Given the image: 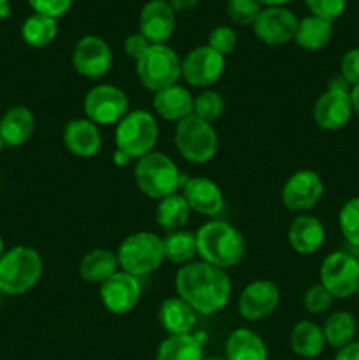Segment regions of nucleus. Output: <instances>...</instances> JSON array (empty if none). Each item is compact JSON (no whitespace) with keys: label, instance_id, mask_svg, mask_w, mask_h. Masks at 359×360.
I'll list each match as a JSON object with an SVG mask.
<instances>
[{"label":"nucleus","instance_id":"1","mask_svg":"<svg viewBox=\"0 0 359 360\" xmlns=\"http://www.w3.org/2000/svg\"><path fill=\"white\" fill-rule=\"evenodd\" d=\"M175 288L178 297L199 315H215L227 308L232 290L227 273L203 260L180 267Z\"/></svg>","mask_w":359,"mask_h":360},{"label":"nucleus","instance_id":"7","mask_svg":"<svg viewBox=\"0 0 359 360\" xmlns=\"http://www.w3.org/2000/svg\"><path fill=\"white\" fill-rule=\"evenodd\" d=\"M136 74L146 90L157 94L178 84L182 77V60L168 44H151L143 58L136 62Z\"/></svg>","mask_w":359,"mask_h":360},{"label":"nucleus","instance_id":"15","mask_svg":"<svg viewBox=\"0 0 359 360\" xmlns=\"http://www.w3.org/2000/svg\"><path fill=\"white\" fill-rule=\"evenodd\" d=\"M299 20L287 7H264L256 20L253 34L267 46H284L294 41Z\"/></svg>","mask_w":359,"mask_h":360},{"label":"nucleus","instance_id":"6","mask_svg":"<svg viewBox=\"0 0 359 360\" xmlns=\"http://www.w3.org/2000/svg\"><path fill=\"white\" fill-rule=\"evenodd\" d=\"M157 120L151 112L144 111V109L127 112L115 130L116 150L130 155L134 160H139L144 155L151 153L155 144H157Z\"/></svg>","mask_w":359,"mask_h":360},{"label":"nucleus","instance_id":"18","mask_svg":"<svg viewBox=\"0 0 359 360\" xmlns=\"http://www.w3.org/2000/svg\"><path fill=\"white\" fill-rule=\"evenodd\" d=\"M176 28V11L168 0H150L139 13V34L150 44H168Z\"/></svg>","mask_w":359,"mask_h":360},{"label":"nucleus","instance_id":"24","mask_svg":"<svg viewBox=\"0 0 359 360\" xmlns=\"http://www.w3.org/2000/svg\"><path fill=\"white\" fill-rule=\"evenodd\" d=\"M158 322L169 336H185L192 333L197 313L182 297H169L158 308Z\"/></svg>","mask_w":359,"mask_h":360},{"label":"nucleus","instance_id":"2","mask_svg":"<svg viewBox=\"0 0 359 360\" xmlns=\"http://www.w3.org/2000/svg\"><path fill=\"white\" fill-rule=\"evenodd\" d=\"M196 241L201 260L224 271L238 266L245 257V238L227 221L213 220L204 224L196 232Z\"/></svg>","mask_w":359,"mask_h":360},{"label":"nucleus","instance_id":"8","mask_svg":"<svg viewBox=\"0 0 359 360\" xmlns=\"http://www.w3.org/2000/svg\"><path fill=\"white\" fill-rule=\"evenodd\" d=\"M175 144L187 162L201 165L213 160L217 155L218 137L211 123L192 115L176 123Z\"/></svg>","mask_w":359,"mask_h":360},{"label":"nucleus","instance_id":"9","mask_svg":"<svg viewBox=\"0 0 359 360\" xmlns=\"http://www.w3.org/2000/svg\"><path fill=\"white\" fill-rule=\"evenodd\" d=\"M352 86L341 76L333 77L327 84V90L320 95L313 105V120L322 130H340L351 122L352 115V101H351Z\"/></svg>","mask_w":359,"mask_h":360},{"label":"nucleus","instance_id":"27","mask_svg":"<svg viewBox=\"0 0 359 360\" xmlns=\"http://www.w3.org/2000/svg\"><path fill=\"white\" fill-rule=\"evenodd\" d=\"M118 271V259L106 248H95L84 253L80 262V276L87 283L102 285Z\"/></svg>","mask_w":359,"mask_h":360},{"label":"nucleus","instance_id":"14","mask_svg":"<svg viewBox=\"0 0 359 360\" xmlns=\"http://www.w3.org/2000/svg\"><path fill=\"white\" fill-rule=\"evenodd\" d=\"M113 65V51L108 42L97 35H84L73 51V67L80 76L101 79Z\"/></svg>","mask_w":359,"mask_h":360},{"label":"nucleus","instance_id":"5","mask_svg":"<svg viewBox=\"0 0 359 360\" xmlns=\"http://www.w3.org/2000/svg\"><path fill=\"white\" fill-rule=\"evenodd\" d=\"M116 259L125 273L136 278L148 276L155 273L164 260L162 238L148 231L134 232L122 241L116 252Z\"/></svg>","mask_w":359,"mask_h":360},{"label":"nucleus","instance_id":"20","mask_svg":"<svg viewBox=\"0 0 359 360\" xmlns=\"http://www.w3.org/2000/svg\"><path fill=\"white\" fill-rule=\"evenodd\" d=\"M326 239V229L317 217L301 213L289 225L287 241L299 255H313L319 252Z\"/></svg>","mask_w":359,"mask_h":360},{"label":"nucleus","instance_id":"46","mask_svg":"<svg viewBox=\"0 0 359 360\" xmlns=\"http://www.w3.org/2000/svg\"><path fill=\"white\" fill-rule=\"evenodd\" d=\"M351 101H352V111H354V115L359 118V84L352 86Z\"/></svg>","mask_w":359,"mask_h":360},{"label":"nucleus","instance_id":"17","mask_svg":"<svg viewBox=\"0 0 359 360\" xmlns=\"http://www.w3.org/2000/svg\"><path fill=\"white\" fill-rule=\"evenodd\" d=\"M280 304V290L270 280H256L246 285L238 299V311L248 322L270 316Z\"/></svg>","mask_w":359,"mask_h":360},{"label":"nucleus","instance_id":"10","mask_svg":"<svg viewBox=\"0 0 359 360\" xmlns=\"http://www.w3.org/2000/svg\"><path fill=\"white\" fill-rule=\"evenodd\" d=\"M320 285L334 299H348L359 287V260L347 252H333L322 260Z\"/></svg>","mask_w":359,"mask_h":360},{"label":"nucleus","instance_id":"12","mask_svg":"<svg viewBox=\"0 0 359 360\" xmlns=\"http://www.w3.org/2000/svg\"><path fill=\"white\" fill-rule=\"evenodd\" d=\"M324 183L315 171L301 169L292 172L282 186V204L292 213H306L320 202Z\"/></svg>","mask_w":359,"mask_h":360},{"label":"nucleus","instance_id":"47","mask_svg":"<svg viewBox=\"0 0 359 360\" xmlns=\"http://www.w3.org/2000/svg\"><path fill=\"white\" fill-rule=\"evenodd\" d=\"M263 7H284L291 4L292 0H257Z\"/></svg>","mask_w":359,"mask_h":360},{"label":"nucleus","instance_id":"23","mask_svg":"<svg viewBox=\"0 0 359 360\" xmlns=\"http://www.w3.org/2000/svg\"><path fill=\"white\" fill-rule=\"evenodd\" d=\"M153 109L160 118L180 123L194 115V97L187 88L172 84L155 94Z\"/></svg>","mask_w":359,"mask_h":360},{"label":"nucleus","instance_id":"33","mask_svg":"<svg viewBox=\"0 0 359 360\" xmlns=\"http://www.w3.org/2000/svg\"><path fill=\"white\" fill-rule=\"evenodd\" d=\"M162 248H164V259L178 266L194 262L197 255V241L196 234L189 231L169 232L162 239Z\"/></svg>","mask_w":359,"mask_h":360},{"label":"nucleus","instance_id":"28","mask_svg":"<svg viewBox=\"0 0 359 360\" xmlns=\"http://www.w3.org/2000/svg\"><path fill=\"white\" fill-rule=\"evenodd\" d=\"M331 37H333V23L310 14L298 23L294 41L306 51H319L329 44Z\"/></svg>","mask_w":359,"mask_h":360},{"label":"nucleus","instance_id":"50","mask_svg":"<svg viewBox=\"0 0 359 360\" xmlns=\"http://www.w3.org/2000/svg\"><path fill=\"white\" fill-rule=\"evenodd\" d=\"M204 360H225V359H220V357H208V359H204Z\"/></svg>","mask_w":359,"mask_h":360},{"label":"nucleus","instance_id":"43","mask_svg":"<svg viewBox=\"0 0 359 360\" xmlns=\"http://www.w3.org/2000/svg\"><path fill=\"white\" fill-rule=\"evenodd\" d=\"M334 360H359V341H352L347 347L340 348Z\"/></svg>","mask_w":359,"mask_h":360},{"label":"nucleus","instance_id":"22","mask_svg":"<svg viewBox=\"0 0 359 360\" xmlns=\"http://www.w3.org/2000/svg\"><path fill=\"white\" fill-rule=\"evenodd\" d=\"M35 130V116L25 105H14L7 109L0 118V139L4 146L18 148L28 143Z\"/></svg>","mask_w":359,"mask_h":360},{"label":"nucleus","instance_id":"4","mask_svg":"<svg viewBox=\"0 0 359 360\" xmlns=\"http://www.w3.org/2000/svg\"><path fill=\"white\" fill-rule=\"evenodd\" d=\"M136 185L148 199L160 200L164 197L178 192L183 185L182 174L175 162L164 153L151 151L143 158L136 160L134 167Z\"/></svg>","mask_w":359,"mask_h":360},{"label":"nucleus","instance_id":"49","mask_svg":"<svg viewBox=\"0 0 359 360\" xmlns=\"http://www.w3.org/2000/svg\"><path fill=\"white\" fill-rule=\"evenodd\" d=\"M4 253H6V245H4V239L2 236H0V259L4 257Z\"/></svg>","mask_w":359,"mask_h":360},{"label":"nucleus","instance_id":"42","mask_svg":"<svg viewBox=\"0 0 359 360\" xmlns=\"http://www.w3.org/2000/svg\"><path fill=\"white\" fill-rule=\"evenodd\" d=\"M150 41H148L144 35H141L139 32H136V34H130L129 37L125 39V42H123V49H125L127 56H130L132 60H141L144 56V53L150 49Z\"/></svg>","mask_w":359,"mask_h":360},{"label":"nucleus","instance_id":"31","mask_svg":"<svg viewBox=\"0 0 359 360\" xmlns=\"http://www.w3.org/2000/svg\"><path fill=\"white\" fill-rule=\"evenodd\" d=\"M58 35V21L44 14H30L21 25V37L32 48H46Z\"/></svg>","mask_w":359,"mask_h":360},{"label":"nucleus","instance_id":"38","mask_svg":"<svg viewBox=\"0 0 359 360\" xmlns=\"http://www.w3.org/2000/svg\"><path fill=\"white\" fill-rule=\"evenodd\" d=\"M236 44H238V35H236L234 28L227 27V25L215 27L208 35V46L217 53H220L222 56L234 51Z\"/></svg>","mask_w":359,"mask_h":360},{"label":"nucleus","instance_id":"39","mask_svg":"<svg viewBox=\"0 0 359 360\" xmlns=\"http://www.w3.org/2000/svg\"><path fill=\"white\" fill-rule=\"evenodd\" d=\"M305 4L312 16L322 18L331 23L338 20L347 7V0H305Z\"/></svg>","mask_w":359,"mask_h":360},{"label":"nucleus","instance_id":"3","mask_svg":"<svg viewBox=\"0 0 359 360\" xmlns=\"http://www.w3.org/2000/svg\"><path fill=\"white\" fill-rule=\"evenodd\" d=\"M42 276V259L30 246H14L0 259V292L6 295H23L39 283Z\"/></svg>","mask_w":359,"mask_h":360},{"label":"nucleus","instance_id":"30","mask_svg":"<svg viewBox=\"0 0 359 360\" xmlns=\"http://www.w3.org/2000/svg\"><path fill=\"white\" fill-rule=\"evenodd\" d=\"M322 333L326 345L340 350L354 341L358 333V320L348 311H334L324 322Z\"/></svg>","mask_w":359,"mask_h":360},{"label":"nucleus","instance_id":"40","mask_svg":"<svg viewBox=\"0 0 359 360\" xmlns=\"http://www.w3.org/2000/svg\"><path fill=\"white\" fill-rule=\"evenodd\" d=\"M27 2L30 4L34 13L55 18V20L69 13L73 7V0H27Z\"/></svg>","mask_w":359,"mask_h":360},{"label":"nucleus","instance_id":"41","mask_svg":"<svg viewBox=\"0 0 359 360\" xmlns=\"http://www.w3.org/2000/svg\"><path fill=\"white\" fill-rule=\"evenodd\" d=\"M340 76L347 81L351 86L359 84V48H352L341 56Z\"/></svg>","mask_w":359,"mask_h":360},{"label":"nucleus","instance_id":"34","mask_svg":"<svg viewBox=\"0 0 359 360\" xmlns=\"http://www.w3.org/2000/svg\"><path fill=\"white\" fill-rule=\"evenodd\" d=\"M225 111V102L218 91L215 90H204L194 98V116L204 120L208 123L217 122L218 118H222Z\"/></svg>","mask_w":359,"mask_h":360},{"label":"nucleus","instance_id":"54","mask_svg":"<svg viewBox=\"0 0 359 360\" xmlns=\"http://www.w3.org/2000/svg\"><path fill=\"white\" fill-rule=\"evenodd\" d=\"M0 297H2V292H0Z\"/></svg>","mask_w":359,"mask_h":360},{"label":"nucleus","instance_id":"29","mask_svg":"<svg viewBox=\"0 0 359 360\" xmlns=\"http://www.w3.org/2000/svg\"><path fill=\"white\" fill-rule=\"evenodd\" d=\"M155 218H157L158 227L168 232V234L169 232L182 231L190 218V207L187 204L185 197L176 192L158 200Z\"/></svg>","mask_w":359,"mask_h":360},{"label":"nucleus","instance_id":"52","mask_svg":"<svg viewBox=\"0 0 359 360\" xmlns=\"http://www.w3.org/2000/svg\"><path fill=\"white\" fill-rule=\"evenodd\" d=\"M2 148H4V143H2V139H0V151H2Z\"/></svg>","mask_w":359,"mask_h":360},{"label":"nucleus","instance_id":"26","mask_svg":"<svg viewBox=\"0 0 359 360\" xmlns=\"http://www.w3.org/2000/svg\"><path fill=\"white\" fill-rule=\"evenodd\" d=\"M326 347L322 327L312 320H301L291 333V348L298 357L315 359Z\"/></svg>","mask_w":359,"mask_h":360},{"label":"nucleus","instance_id":"35","mask_svg":"<svg viewBox=\"0 0 359 360\" xmlns=\"http://www.w3.org/2000/svg\"><path fill=\"white\" fill-rule=\"evenodd\" d=\"M338 224L345 241L354 248H359V197H352L341 206Z\"/></svg>","mask_w":359,"mask_h":360},{"label":"nucleus","instance_id":"32","mask_svg":"<svg viewBox=\"0 0 359 360\" xmlns=\"http://www.w3.org/2000/svg\"><path fill=\"white\" fill-rule=\"evenodd\" d=\"M155 360H204L203 343L197 336H169L160 343Z\"/></svg>","mask_w":359,"mask_h":360},{"label":"nucleus","instance_id":"19","mask_svg":"<svg viewBox=\"0 0 359 360\" xmlns=\"http://www.w3.org/2000/svg\"><path fill=\"white\" fill-rule=\"evenodd\" d=\"M183 192L190 211L204 214V217H217L224 210V193L222 188L210 178L196 176L183 181Z\"/></svg>","mask_w":359,"mask_h":360},{"label":"nucleus","instance_id":"25","mask_svg":"<svg viewBox=\"0 0 359 360\" xmlns=\"http://www.w3.org/2000/svg\"><path fill=\"white\" fill-rule=\"evenodd\" d=\"M225 360H267L266 343L257 333L239 327L225 341Z\"/></svg>","mask_w":359,"mask_h":360},{"label":"nucleus","instance_id":"11","mask_svg":"<svg viewBox=\"0 0 359 360\" xmlns=\"http://www.w3.org/2000/svg\"><path fill=\"white\" fill-rule=\"evenodd\" d=\"M84 115L95 125H118L129 112V98L115 84H97L90 88L83 101Z\"/></svg>","mask_w":359,"mask_h":360},{"label":"nucleus","instance_id":"48","mask_svg":"<svg viewBox=\"0 0 359 360\" xmlns=\"http://www.w3.org/2000/svg\"><path fill=\"white\" fill-rule=\"evenodd\" d=\"M9 16H11V6L9 4H6V6L0 7V18H4V20H6V18H9Z\"/></svg>","mask_w":359,"mask_h":360},{"label":"nucleus","instance_id":"44","mask_svg":"<svg viewBox=\"0 0 359 360\" xmlns=\"http://www.w3.org/2000/svg\"><path fill=\"white\" fill-rule=\"evenodd\" d=\"M199 2L201 0H169V4H171L176 13H187V11L196 9Z\"/></svg>","mask_w":359,"mask_h":360},{"label":"nucleus","instance_id":"13","mask_svg":"<svg viewBox=\"0 0 359 360\" xmlns=\"http://www.w3.org/2000/svg\"><path fill=\"white\" fill-rule=\"evenodd\" d=\"M225 70V56L210 46H197L182 60V76L190 86L210 88L217 83Z\"/></svg>","mask_w":359,"mask_h":360},{"label":"nucleus","instance_id":"36","mask_svg":"<svg viewBox=\"0 0 359 360\" xmlns=\"http://www.w3.org/2000/svg\"><path fill=\"white\" fill-rule=\"evenodd\" d=\"M264 7L257 0H229L227 2L229 18L241 27H250L256 23Z\"/></svg>","mask_w":359,"mask_h":360},{"label":"nucleus","instance_id":"45","mask_svg":"<svg viewBox=\"0 0 359 360\" xmlns=\"http://www.w3.org/2000/svg\"><path fill=\"white\" fill-rule=\"evenodd\" d=\"M113 162H115L116 167H127V165L132 164L134 158L130 157V155L123 153V151L115 150V153H113Z\"/></svg>","mask_w":359,"mask_h":360},{"label":"nucleus","instance_id":"16","mask_svg":"<svg viewBox=\"0 0 359 360\" xmlns=\"http://www.w3.org/2000/svg\"><path fill=\"white\" fill-rule=\"evenodd\" d=\"M101 301L113 315H127L137 306L141 299L139 278L116 271L111 278L101 285Z\"/></svg>","mask_w":359,"mask_h":360},{"label":"nucleus","instance_id":"51","mask_svg":"<svg viewBox=\"0 0 359 360\" xmlns=\"http://www.w3.org/2000/svg\"><path fill=\"white\" fill-rule=\"evenodd\" d=\"M6 4H9V0H0V7L6 6Z\"/></svg>","mask_w":359,"mask_h":360},{"label":"nucleus","instance_id":"37","mask_svg":"<svg viewBox=\"0 0 359 360\" xmlns=\"http://www.w3.org/2000/svg\"><path fill=\"white\" fill-rule=\"evenodd\" d=\"M334 297L322 287L320 283L312 285L308 290L303 295V306L308 313L312 315H322V313L329 311V308L333 306Z\"/></svg>","mask_w":359,"mask_h":360},{"label":"nucleus","instance_id":"53","mask_svg":"<svg viewBox=\"0 0 359 360\" xmlns=\"http://www.w3.org/2000/svg\"><path fill=\"white\" fill-rule=\"evenodd\" d=\"M355 295H358V299H359V287H358V292H355Z\"/></svg>","mask_w":359,"mask_h":360},{"label":"nucleus","instance_id":"21","mask_svg":"<svg viewBox=\"0 0 359 360\" xmlns=\"http://www.w3.org/2000/svg\"><path fill=\"white\" fill-rule=\"evenodd\" d=\"M63 144L74 157L92 158L102 148L101 130L88 118L70 120L63 129Z\"/></svg>","mask_w":359,"mask_h":360}]
</instances>
